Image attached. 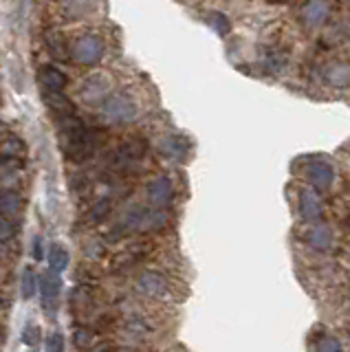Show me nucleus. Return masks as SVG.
<instances>
[{
    "instance_id": "obj_1",
    "label": "nucleus",
    "mask_w": 350,
    "mask_h": 352,
    "mask_svg": "<svg viewBox=\"0 0 350 352\" xmlns=\"http://www.w3.org/2000/svg\"><path fill=\"white\" fill-rule=\"evenodd\" d=\"M58 137L64 157L73 163H86L97 148V132L86 126L78 115L58 119Z\"/></svg>"
},
{
    "instance_id": "obj_2",
    "label": "nucleus",
    "mask_w": 350,
    "mask_h": 352,
    "mask_svg": "<svg viewBox=\"0 0 350 352\" xmlns=\"http://www.w3.org/2000/svg\"><path fill=\"white\" fill-rule=\"evenodd\" d=\"M102 115L111 124H128L137 117V102L128 93H113L104 99Z\"/></svg>"
},
{
    "instance_id": "obj_3",
    "label": "nucleus",
    "mask_w": 350,
    "mask_h": 352,
    "mask_svg": "<svg viewBox=\"0 0 350 352\" xmlns=\"http://www.w3.org/2000/svg\"><path fill=\"white\" fill-rule=\"evenodd\" d=\"M71 58L84 64V66H93L104 58V42L100 36L95 33H82L73 40L71 44Z\"/></svg>"
},
{
    "instance_id": "obj_4",
    "label": "nucleus",
    "mask_w": 350,
    "mask_h": 352,
    "mask_svg": "<svg viewBox=\"0 0 350 352\" xmlns=\"http://www.w3.org/2000/svg\"><path fill=\"white\" fill-rule=\"evenodd\" d=\"M146 150H148L146 139H128L111 154V161L108 163H111V168L117 172L130 170L133 165H137L141 159H144Z\"/></svg>"
},
{
    "instance_id": "obj_5",
    "label": "nucleus",
    "mask_w": 350,
    "mask_h": 352,
    "mask_svg": "<svg viewBox=\"0 0 350 352\" xmlns=\"http://www.w3.org/2000/svg\"><path fill=\"white\" fill-rule=\"evenodd\" d=\"M146 198L150 207L155 209H166L170 207L172 198H174V185L170 181V176H155L148 185H146Z\"/></svg>"
},
{
    "instance_id": "obj_6",
    "label": "nucleus",
    "mask_w": 350,
    "mask_h": 352,
    "mask_svg": "<svg viewBox=\"0 0 350 352\" xmlns=\"http://www.w3.org/2000/svg\"><path fill=\"white\" fill-rule=\"evenodd\" d=\"M150 253H152V245H150V242H137V245H130L122 253H117V256H115L113 269L115 271L135 269V267H139V264L150 256Z\"/></svg>"
},
{
    "instance_id": "obj_7",
    "label": "nucleus",
    "mask_w": 350,
    "mask_h": 352,
    "mask_svg": "<svg viewBox=\"0 0 350 352\" xmlns=\"http://www.w3.org/2000/svg\"><path fill=\"white\" fill-rule=\"evenodd\" d=\"M306 181L311 183L315 192H326L331 190L335 183V170L328 161H313L306 165Z\"/></svg>"
},
{
    "instance_id": "obj_8",
    "label": "nucleus",
    "mask_w": 350,
    "mask_h": 352,
    "mask_svg": "<svg viewBox=\"0 0 350 352\" xmlns=\"http://www.w3.org/2000/svg\"><path fill=\"white\" fill-rule=\"evenodd\" d=\"M137 291L148 297H163L168 291V280L157 271H141L137 278Z\"/></svg>"
},
{
    "instance_id": "obj_9",
    "label": "nucleus",
    "mask_w": 350,
    "mask_h": 352,
    "mask_svg": "<svg viewBox=\"0 0 350 352\" xmlns=\"http://www.w3.org/2000/svg\"><path fill=\"white\" fill-rule=\"evenodd\" d=\"M300 216L306 223H313V225H317V220L324 216V201L313 187L311 190H302L300 194Z\"/></svg>"
},
{
    "instance_id": "obj_10",
    "label": "nucleus",
    "mask_w": 350,
    "mask_h": 352,
    "mask_svg": "<svg viewBox=\"0 0 350 352\" xmlns=\"http://www.w3.org/2000/svg\"><path fill=\"white\" fill-rule=\"evenodd\" d=\"M38 82L42 86V91H49V93H62L64 88H67L69 80L67 75H64L58 66H51V64H45L40 66L38 71Z\"/></svg>"
},
{
    "instance_id": "obj_11",
    "label": "nucleus",
    "mask_w": 350,
    "mask_h": 352,
    "mask_svg": "<svg viewBox=\"0 0 350 352\" xmlns=\"http://www.w3.org/2000/svg\"><path fill=\"white\" fill-rule=\"evenodd\" d=\"M300 18L309 29H315L324 25V20L328 18V5L326 0H306L300 9Z\"/></svg>"
},
{
    "instance_id": "obj_12",
    "label": "nucleus",
    "mask_w": 350,
    "mask_h": 352,
    "mask_svg": "<svg viewBox=\"0 0 350 352\" xmlns=\"http://www.w3.org/2000/svg\"><path fill=\"white\" fill-rule=\"evenodd\" d=\"M42 102L47 104V108L53 113V117L64 119V117H71V115H78L75 113V106L71 99L64 95V93H49V91H42Z\"/></svg>"
},
{
    "instance_id": "obj_13",
    "label": "nucleus",
    "mask_w": 350,
    "mask_h": 352,
    "mask_svg": "<svg viewBox=\"0 0 350 352\" xmlns=\"http://www.w3.org/2000/svg\"><path fill=\"white\" fill-rule=\"evenodd\" d=\"M304 238H306V245L315 251H328L333 247V231H331V227H326L322 223L313 225L304 234Z\"/></svg>"
},
{
    "instance_id": "obj_14",
    "label": "nucleus",
    "mask_w": 350,
    "mask_h": 352,
    "mask_svg": "<svg viewBox=\"0 0 350 352\" xmlns=\"http://www.w3.org/2000/svg\"><path fill=\"white\" fill-rule=\"evenodd\" d=\"M60 291H62V278L58 273L47 271V273L40 275V295H42V302H45V306H49L51 302H56Z\"/></svg>"
},
{
    "instance_id": "obj_15",
    "label": "nucleus",
    "mask_w": 350,
    "mask_h": 352,
    "mask_svg": "<svg viewBox=\"0 0 350 352\" xmlns=\"http://www.w3.org/2000/svg\"><path fill=\"white\" fill-rule=\"evenodd\" d=\"M106 91H108V82L104 80L102 75H95V77H91V80L84 82L82 99H84V102H89V104H97V102L104 104V99L108 97Z\"/></svg>"
},
{
    "instance_id": "obj_16",
    "label": "nucleus",
    "mask_w": 350,
    "mask_h": 352,
    "mask_svg": "<svg viewBox=\"0 0 350 352\" xmlns=\"http://www.w3.org/2000/svg\"><path fill=\"white\" fill-rule=\"evenodd\" d=\"M47 262H49V271L62 275L69 269V262H71L69 249L64 245H60V242H53V245L49 247V253H47Z\"/></svg>"
},
{
    "instance_id": "obj_17",
    "label": "nucleus",
    "mask_w": 350,
    "mask_h": 352,
    "mask_svg": "<svg viewBox=\"0 0 350 352\" xmlns=\"http://www.w3.org/2000/svg\"><path fill=\"white\" fill-rule=\"evenodd\" d=\"M161 150L166 152L170 159H174V161H185V157L190 154V143L185 141L183 137H174V135H170V137L163 139Z\"/></svg>"
},
{
    "instance_id": "obj_18",
    "label": "nucleus",
    "mask_w": 350,
    "mask_h": 352,
    "mask_svg": "<svg viewBox=\"0 0 350 352\" xmlns=\"http://www.w3.org/2000/svg\"><path fill=\"white\" fill-rule=\"evenodd\" d=\"M324 77L331 86H346V84H350V66L344 62L328 64L324 69Z\"/></svg>"
},
{
    "instance_id": "obj_19",
    "label": "nucleus",
    "mask_w": 350,
    "mask_h": 352,
    "mask_svg": "<svg viewBox=\"0 0 350 352\" xmlns=\"http://www.w3.org/2000/svg\"><path fill=\"white\" fill-rule=\"evenodd\" d=\"M20 207H23V198L16 190H5L3 198H0V212H3V218H16Z\"/></svg>"
},
{
    "instance_id": "obj_20",
    "label": "nucleus",
    "mask_w": 350,
    "mask_h": 352,
    "mask_svg": "<svg viewBox=\"0 0 350 352\" xmlns=\"http://www.w3.org/2000/svg\"><path fill=\"white\" fill-rule=\"evenodd\" d=\"M38 291H40V278L36 275V269L25 267L23 275H20V295H23L25 300H31Z\"/></svg>"
},
{
    "instance_id": "obj_21",
    "label": "nucleus",
    "mask_w": 350,
    "mask_h": 352,
    "mask_svg": "<svg viewBox=\"0 0 350 352\" xmlns=\"http://www.w3.org/2000/svg\"><path fill=\"white\" fill-rule=\"evenodd\" d=\"M111 209H113V196H102V198H97V201L93 203L91 207V212H89V218H91V223H102V220L111 214Z\"/></svg>"
},
{
    "instance_id": "obj_22",
    "label": "nucleus",
    "mask_w": 350,
    "mask_h": 352,
    "mask_svg": "<svg viewBox=\"0 0 350 352\" xmlns=\"http://www.w3.org/2000/svg\"><path fill=\"white\" fill-rule=\"evenodd\" d=\"M315 352H344V348L335 335H322L315 341Z\"/></svg>"
},
{
    "instance_id": "obj_23",
    "label": "nucleus",
    "mask_w": 350,
    "mask_h": 352,
    "mask_svg": "<svg viewBox=\"0 0 350 352\" xmlns=\"http://www.w3.org/2000/svg\"><path fill=\"white\" fill-rule=\"evenodd\" d=\"M47 44H49V49H51V53L56 55V58H60V60H67L69 58V49L64 47V42L60 40V36L58 33H47Z\"/></svg>"
},
{
    "instance_id": "obj_24",
    "label": "nucleus",
    "mask_w": 350,
    "mask_h": 352,
    "mask_svg": "<svg viewBox=\"0 0 350 352\" xmlns=\"http://www.w3.org/2000/svg\"><path fill=\"white\" fill-rule=\"evenodd\" d=\"M207 20H210V25L214 27V31L218 33V36H227L229 33V20L225 14H221V11H214V14L207 16Z\"/></svg>"
},
{
    "instance_id": "obj_25",
    "label": "nucleus",
    "mask_w": 350,
    "mask_h": 352,
    "mask_svg": "<svg viewBox=\"0 0 350 352\" xmlns=\"http://www.w3.org/2000/svg\"><path fill=\"white\" fill-rule=\"evenodd\" d=\"M73 344L78 346L80 350H84V348H93L91 344H93V330H89V328H78L73 333Z\"/></svg>"
},
{
    "instance_id": "obj_26",
    "label": "nucleus",
    "mask_w": 350,
    "mask_h": 352,
    "mask_svg": "<svg viewBox=\"0 0 350 352\" xmlns=\"http://www.w3.org/2000/svg\"><path fill=\"white\" fill-rule=\"evenodd\" d=\"M126 328H128L133 335H137V337H144V335H148V333H150V326L144 322V319H139V317L128 319V322H126Z\"/></svg>"
},
{
    "instance_id": "obj_27",
    "label": "nucleus",
    "mask_w": 350,
    "mask_h": 352,
    "mask_svg": "<svg viewBox=\"0 0 350 352\" xmlns=\"http://www.w3.org/2000/svg\"><path fill=\"white\" fill-rule=\"evenodd\" d=\"M14 236H16V220L3 218V223H0V240H3V245H7Z\"/></svg>"
},
{
    "instance_id": "obj_28",
    "label": "nucleus",
    "mask_w": 350,
    "mask_h": 352,
    "mask_svg": "<svg viewBox=\"0 0 350 352\" xmlns=\"http://www.w3.org/2000/svg\"><path fill=\"white\" fill-rule=\"evenodd\" d=\"M23 341L27 346H36L38 341H40V328L38 326H34V324H27L25 328H23Z\"/></svg>"
},
{
    "instance_id": "obj_29",
    "label": "nucleus",
    "mask_w": 350,
    "mask_h": 352,
    "mask_svg": "<svg viewBox=\"0 0 350 352\" xmlns=\"http://www.w3.org/2000/svg\"><path fill=\"white\" fill-rule=\"evenodd\" d=\"M45 352H64V337L60 333H53L51 337H47Z\"/></svg>"
},
{
    "instance_id": "obj_30",
    "label": "nucleus",
    "mask_w": 350,
    "mask_h": 352,
    "mask_svg": "<svg viewBox=\"0 0 350 352\" xmlns=\"http://www.w3.org/2000/svg\"><path fill=\"white\" fill-rule=\"evenodd\" d=\"M31 256H34V260H42L45 258V245H42V238L36 236L34 242H31Z\"/></svg>"
},
{
    "instance_id": "obj_31",
    "label": "nucleus",
    "mask_w": 350,
    "mask_h": 352,
    "mask_svg": "<svg viewBox=\"0 0 350 352\" xmlns=\"http://www.w3.org/2000/svg\"><path fill=\"white\" fill-rule=\"evenodd\" d=\"M284 55H278V53H271L269 55V66H271V71H280L282 66H284Z\"/></svg>"
},
{
    "instance_id": "obj_32",
    "label": "nucleus",
    "mask_w": 350,
    "mask_h": 352,
    "mask_svg": "<svg viewBox=\"0 0 350 352\" xmlns=\"http://www.w3.org/2000/svg\"><path fill=\"white\" fill-rule=\"evenodd\" d=\"M86 352H113V346L111 344H97V346L89 348Z\"/></svg>"
},
{
    "instance_id": "obj_33",
    "label": "nucleus",
    "mask_w": 350,
    "mask_h": 352,
    "mask_svg": "<svg viewBox=\"0 0 350 352\" xmlns=\"http://www.w3.org/2000/svg\"><path fill=\"white\" fill-rule=\"evenodd\" d=\"M278 3H289V0H278Z\"/></svg>"
},
{
    "instance_id": "obj_34",
    "label": "nucleus",
    "mask_w": 350,
    "mask_h": 352,
    "mask_svg": "<svg viewBox=\"0 0 350 352\" xmlns=\"http://www.w3.org/2000/svg\"><path fill=\"white\" fill-rule=\"evenodd\" d=\"M31 352H36V350H31Z\"/></svg>"
}]
</instances>
